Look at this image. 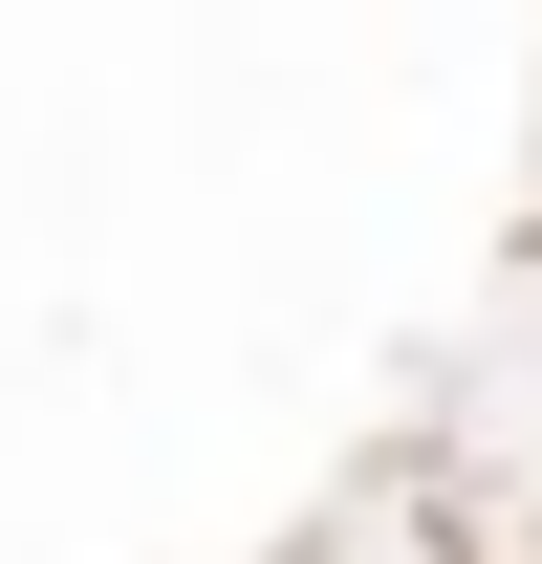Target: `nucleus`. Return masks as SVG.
I'll return each mask as SVG.
<instances>
[{"instance_id":"nucleus-1","label":"nucleus","mask_w":542,"mask_h":564,"mask_svg":"<svg viewBox=\"0 0 542 564\" xmlns=\"http://www.w3.org/2000/svg\"><path fill=\"white\" fill-rule=\"evenodd\" d=\"M304 564H499V543H477V499L434 478V456H391V478L347 499V521H326V543H304Z\"/></svg>"}]
</instances>
